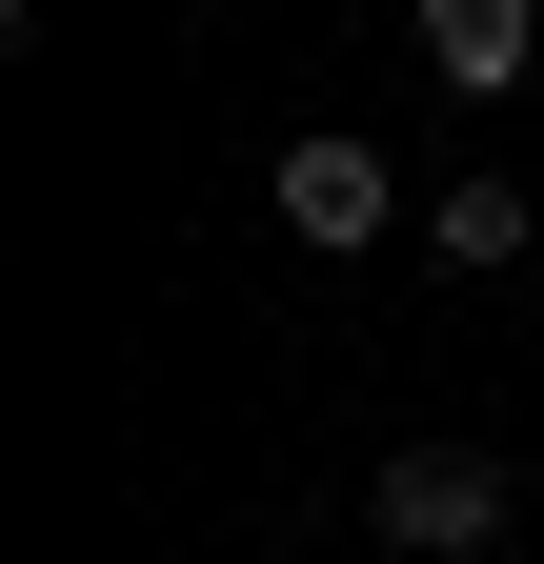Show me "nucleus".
Masks as SVG:
<instances>
[{"label":"nucleus","instance_id":"obj_4","mask_svg":"<svg viewBox=\"0 0 544 564\" xmlns=\"http://www.w3.org/2000/svg\"><path fill=\"white\" fill-rule=\"evenodd\" d=\"M544 223H524V182H444V262H524Z\"/></svg>","mask_w":544,"mask_h":564},{"label":"nucleus","instance_id":"obj_2","mask_svg":"<svg viewBox=\"0 0 544 564\" xmlns=\"http://www.w3.org/2000/svg\"><path fill=\"white\" fill-rule=\"evenodd\" d=\"M383 223H403L383 141H283V242H323V262H363Z\"/></svg>","mask_w":544,"mask_h":564},{"label":"nucleus","instance_id":"obj_1","mask_svg":"<svg viewBox=\"0 0 544 564\" xmlns=\"http://www.w3.org/2000/svg\"><path fill=\"white\" fill-rule=\"evenodd\" d=\"M363 524H383L403 564H464V544H504V464H485V444H403V464L363 484Z\"/></svg>","mask_w":544,"mask_h":564},{"label":"nucleus","instance_id":"obj_3","mask_svg":"<svg viewBox=\"0 0 544 564\" xmlns=\"http://www.w3.org/2000/svg\"><path fill=\"white\" fill-rule=\"evenodd\" d=\"M524 61H544V21H524V0H424V82H444V101H504Z\"/></svg>","mask_w":544,"mask_h":564}]
</instances>
